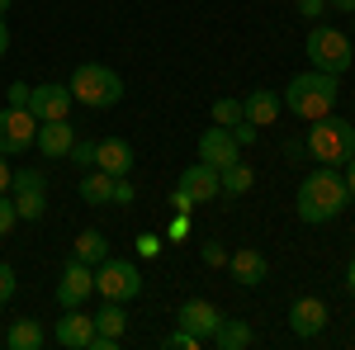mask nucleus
<instances>
[{"label":"nucleus","mask_w":355,"mask_h":350,"mask_svg":"<svg viewBox=\"0 0 355 350\" xmlns=\"http://www.w3.org/2000/svg\"><path fill=\"white\" fill-rule=\"evenodd\" d=\"M95 294V265H85V261H67V270H62V279H57V303L62 308H81L85 298Z\"/></svg>","instance_id":"1a4fd4ad"},{"label":"nucleus","mask_w":355,"mask_h":350,"mask_svg":"<svg viewBox=\"0 0 355 350\" xmlns=\"http://www.w3.org/2000/svg\"><path fill=\"white\" fill-rule=\"evenodd\" d=\"M284 109L289 114H299L303 123H313V119H322L336 109L341 100V76H327V71H308V76H294V81L284 85Z\"/></svg>","instance_id":"f03ea898"},{"label":"nucleus","mask_w":355,"mask_h":350,"mask_svg":"<svg viewBox=\"0 0 355 350\" xmlns=\"http://www.w3.org/2000/svg\"><path fill=\"white\" fill-rule=\"evenodd\" d=\"M15 289H19V284H15V270L0 261V303H10V298H15Z\"/></svg>","instance_id":"72a5a7b5"},{"label":"nucleus","mask_w":355,"mask_h":350,"mask_svg":"<svg viewBox=\"0 0 355 350\" xmlns=\"http://www.w3.org/2000/svg\"><path fill=\"white\" fill-rule=\"evenodd\" d=\"M71 90L67 85H57V81H43V85H33V95H28V114L38 119V123H48V119H67L71 114Z\"/></svg>","instance_id":"9d476101"},{"label":"nucleus","mask_w":355,"mask_h":350,"mask_svg":"<svg viewBox=\"0 0 355 350\" xmlns=\"http://www.w3.org/2000/svg\"><path fill=\"white\" fill-rule=\"evenodd\" d=\"M214 123H223V128L242 123V100H218V105H214Z\"/></svg>","instance_id":"bb28decb"},{"label":"nucleus","mask_w":355,"mask_h":350,"mask_svg":"<svg viewBox=\"0 0 355 350\" xmlns=\"http://www.w3.org/2000/svg\"><path fill=\"white\" fill-rule=\"evenodd\" d=\"M95 294L114 298V303H128V298L142 294V274H137L133 261H119V256H105L95 265Z\"/></svg>","instance_id":"423d86ee"},{"label":"nucleus","mask_w":355,"mask_h":350,"mask_svg":"<svg viewBox=\"0 0 355 350\" xmlns=\"http://www.w3.org/2000/svg\"><path fill=\"white\" fill-rule=\"evenodd\" d=\"M166 204H171V213H190V209H194V199H190V194H185L180 185L171 189V199H166Z\"/></svg>","instance_id":"f704fd0d"},{"label":"nucleus","mask_w":355,"mask_h":350,"mask_svg":"<svg viewBox=\"0 0 355 350\" xmlns=\"http://www.w3.org/2000/svg\"><path fill=\"white\" fill-rule=\"evenodd\" d=\"M95 336V313H81V308H62V317L53 326V341L67 350H85Z\"/></svg>","instance_id":"9b49d317"},{"label":"nucleus","mask_w":355,"mask_h":350,"mask_svg":"<svg viewBox=\"0 0 355 350\" xmlns=\"http://www.w3.org/2000/svg\"><path fill=\"white\" fill-rule=\"evenodd\" d=\"M5 10H10V0H0V19H5Z\"/></svg>","instance_id":"c03bdc74"},{"label":"nucleus","mask_w":355,"mask_h":350,"mask_svg":"<svg viewBox=\"0 0 355 350\" xmlns=\"http://www.w3.org/2000/svg\"><path fill=\"white\" fill-rule=\"evenodd\" d=\"M303 53H308V62H313V71H327V76H346L351 71V38L341 33V28L331 24H318L313 33H308V43H303Z\"/></svg>","instance_id":"39448f33"},{"label":"nucleus","mask_w":355,"mask_h":350,"mask_svg":"<svg viewBox=\"0 0 355 350\" xmlns=\"http://www.w3.org/2000/svg\"><path fill=\"white\" fill-rule=\"evenodd\" d=\"M351 19H355V15H351Z\"/></svg>","instance_id":"a18cd8bd"},{"label":"nucleus","mask_w":355,"mask_h":350,"mask_svg":"<svg viewBox=\"0 0 355 350\" xmlns=\"http://www.w3.org/2000/svg\"><path fill=\"white\" fill-rule=\"evenodd\" d=\"M38 152L48 157V161H62L67 152H71V142H76V128H71V119H48V123H38Z\"/></svg>","instance_id":"4468645a"},{"label":"nucleus","mask_w":355,"mask_h":350,"mask_svg":"<svg viewBox=\"0 0 355 350\" xmlns=\"http://www.w3.org/2000/svg\"><path fill=\"white\" fill-rule=\"evenodd\" d=\"M10 53V28H5V19H0V57Z\"/></svg>","instance_id":"79ce46f5"},{"label":"nucleus","mask_w":355,"mask_h":350,"mask_svg":"<svg viewBox=\"0 0 355 350\" xmlns=\"http://www.w3.org/2000/svg\"><path fill=\"white\" fill-rule=\"evenodd\" d=\"M351 204V189H346V175L336 170V166H318V170H308L299 185V218L303 222H331V218L341 213Z\"/></svg>","instance_id":"f257e3e1"},{"label":"nucleus","mask_w":355,"mask_h":350,"mask_svg":"<svg viewBox=\"0 0 355 350\" xmlns=\"http://www.w3.org/2000/svg\"><path fill=\"white\" fill-rule=\"evenodd\" d=\"M251 341H256V331H251L242 317H223L218 331L209 336V346H214V350H246Z\"/></svg>","instance_id":"aec40b11"},{"label":"nucleus","mask_w":355,"mask_h":350,"mask_svg":"<svg viewBox=\"0 0 355 350\" xmlns=\"http://www.w3.org/2000/svg\"><path fill=\"white\" fill-rule=\"evenodd\" d=\"M227 270H232V279L251 289V284H266V274H270V261H266V251H256V246H242V251H232L227 256Z\"/></svg>","instance_id":"dca6fc26"},{"label":"nucleus","mask_w":355,"mask_h":350,"mask_svg":"<svg viewBox=\"0 0 355 350\" xmlns=\"http://www.w3.org/2000/svg\"><path fill=\"white\" fill-rule=\"evenodd\" d=\"M95 166L105 170V175H128L133 170V147L123 142V137H100V152H95Z\"/></svg>","instance_id":"a211bd4d"},{"label":"nucleus","mask_w":355,"mask_h":350,"mask_svg":"<svg viewBox=\"0 0 355 350\" xmlns=\"http://www.w3.org/2000/svg\"><path fill=\"white\" fill-rule=\"evenodd\" d=\"M199 161H209V166H232V161H242V142L232 137V128H223V123H214L209 133L199 137Z\"/></svg>","instance_id":"f8f14e48"},{"label":"nucleus","mask_w":355,"mask_h":350,"mask_svg":"<svg viewBox=\"0 0 355 350\" xmlns=\"http://www.w3.org/2000/svg\"><path fill=\"white\" fill-rule=\"evenodd\" d=\"M322 10H327V0H299V15H303V19H318Z\"/></svg>","instance_id":"4c0bfd02"},{"label":"nucleus","mask_w":355,"mask_h":350,"mask_svg":"<svg viewBox=\"0 0 355 350\" xmlns=\"http://www.w3.org/2000/svg\"><path fill=\"white\" fill-rule=\"evenodd\" d=\"M15 222H19L15 199H10V194H0V237H10V232H15Z\"/></svg>","instance_id":"cd10ccee"},{"label":"nucleus","mask_w":355,"mask_h":350,"mask_svg":"<svg viewBox=\"0 0 355 350\" xmlns=\"http://www.w3.org/2000/svg\"><path fill=\"white\" fill-rule=\"evenodd\" d=\"M10 199L19 209V222H38V218L48 213V180H43V170L19 166L15 180H10Z\"/></svg>","instance_id":"0eeeda50"},{"label":"nucleus","mask_w":355,"mask_h":350,"mask_svg":"<svg viewBox=\"0 0 355 350\" xmlns=\"http://www.w3.org/2000/svg\"><path fill=\"white\" fill-rule=\"evenodd\" d=\"M346 289L355 294V256H351V265H346Z\"/></svg>","instance_id":"37998d69"},{"label":"nucleus","mask_w":355,"mask_h":350,"mask_svg":"<svg viewBox=\"0 0 355 350\" xmlns=\"http://www.w3.org/2000/svg\"><path fill=\"white\" fill-rule=\"evenodd\" d=\"M279 109H284V100H279L275 90H251L242 100V119L256 123V128H270L275 119H279Z\"/></svg>","instance_id":"6ab92c4d"},{"label":"nucleus","mask_w":355,"mask_h":350,"mask_svg":"<svg viewBox=\"0 0 355 350\" xmlns=\"http://www.w3.org/2000/svg\"><path fill=\"white\" fill-rule=\"evenodd\" d=\"M331 10H341V15H355V0H327Z\"/></svg>","instance_id":"a19ab883"},{"label":"nucleus","mask_w":355,"mask_h":350,"mask_svg":"<svg viewBox=\"0 0 355 350\" xmlns=\"http://www.w3.org/2000/svg\"><path fill=\"white\" fill-rule=\"evenodd\" d=\"M303 147H308V157H313L318 166H346L355 157V123L336 119V109H331V114H322V119H313Z\"/></svg>","instance_id":"7ed1b4c3"},{"label":"nucleus","mask_w":355,"mask_h":350,"mask_svg":"<svg viewBox=\"0 0 355 350\" xmlns=\"http://www.w3.org/2000/svg\"><path fill=\"white\" fill-rule=\"evenodd\" d=\"M43 341H48V331H43L38 317H19V322L5 331V346H10V350H38Z\"/></svg>","instance_id":"412c9836"},{"label":"nucleus","mask_w":355,"mask_h":350,"mask_svg":"<svg viewBox=\"0 0 355 350\" xmlns=\"http://www.w3.org/2000/svg\"><path fill=\"white\" fill-rule=\"evenodd\" d=\"M95 152H100V142H90V137H76L67 157H71L76 166H85V170H90V166H95Z\"/></svg>","instance_id":"a878e982"},{"label":"nucleus","mask_w":355,"mask_h":350,"mask_svg":"<svg viewBox=\"0 0 355 350\" xmlns=\"http://www.w3.org/2000/svg\"><path fill=\"white\" fill-rule=\"evenodd\" d=\"M199 256H204V265H214V270L227 265V246H223V242H204V251H199Z\"/></svg>","instance_id":"2f4dec72"},{"label":"nucleus","mask_w":355,"mask_h":350,"mask_svg":"<svg viewBox=\"0 0 355 350\" xmlns=\"http://www.w3.org/2000/svg\"><path fill=\"white\" fill-rule=\"evenodd\" d=\"M133 199H137V189L128 185V175H119V180H114V204H119V209H128Z\"/></svg>","instance_id":"473e14b6"},{"label":"nucleus","mask_w":355,"mask_h":350,"mask_svg":"<svg viewBox=\"0 0 355 350\" xmlns=\"http://www.w3.org/2000/svg\"><path fill=\"white\" fill-rule=\"evenodd\" d=\"M232 137H237V142H242V147H251V142H256V123H232Z\"/></svg>","instance_id":"e433bc0d"},{"label":"nucleus","mask_w":355,"mask_h":350,"mask_svg":"<svg viewBox=\"0 0 355 350\" xmlns=\"http://www.w3.org/2000/svg\"><path fill=\"white\" fill-rule=\"evenodd\" d=\"M28 95H33V85H28V81H10V90H5V105L28 109Z\"/></svg>","instance_id":"7c9ffc66"},{"label":"nucleus","mask_w":355,"mask_h":350,"mask_svg":"<svg viewBox=\"0 0 355 350\" xmlns=\"http://www.w3.org/2000/svg\"><path fill=\"white\" fill-rule=\"evenodd\" d=\"M133 246H137V256H142V261H157V256H162V232H142Z\"/></svg>","instance_id":"c756f323"},{"label":"nucleus","mask_w":355,"mask_h":350,"mask_svg":"<svg viewBox=\"0 0 355 350\" xmlns=\"http://www.w3.org/2000/svg\"><path fill=\"white\" fill-rule=\"evenodd\" d=\"M67 90H71V100L85 105V109H114L123 100V76H119L114 67H105V62H81V67L71 71Z\"/></svg>","instance_id":"20e7f679"},{"label":"nucleus","mask_w":355,"mask_h":350,"mask_svg":"<svg viewBox=\"0 0 355 350\" xmlns=\"http://www.w3.org/2000/svg\"><path fill=\"white\" fill-rule=\"evenodd\" d=\"M218 322H223V313L209 298H185V303H180V326L194 331V336H204V346H209V336L218 331Z\"/></svg>","instance_id":"2eb2a0df"},{"label":"nucleus","mask_w":355,"mask_h":350,"mask_svg":"<svg viewBox=\"0 0 355 350\" xmlns=\"http://www.w3.org/2000/svg\"><path fill=\"white\" fill-rule=\"evenodd\" d=\"M289 326H294V336H303V341H313L322 326H327V303L313 294H303L289 303Z\"/></svg>","instance_id":"ddd939ff"},{"label":"nucleus","mask_w":355,"mask_h":350,"mask_svg":"<svg viewBox=\"0 0 355 350\" xmlns=\"http://www.w3.org/2000/svg\"><path fill=\"white\" fill-rule=\"evenodd\" d=\"M251 185H256V170L242 166V161H232V166H223V170H218V189H223V194H232V199H237V194H251Z\"/></svg>","instance_id":"5701e85b"},{"label":"nucleus","mask_w":355,"mask_h":350,"mask_svg":"<svg viewBox=\"0 0 355 350\" xmlns=\"http://www.w3.org/2000/svg\"><path fill=\"white\" fill-rule=\"evenodd\" d=\"M81 199L85 204H114V175H105L100 166H90L81 175Z\"/></svg>","instance_id":"4be33fe9"},{"label":"nucleus","mask_w":355,"mask_h":350,"mask_svg":"<svg viewBox=\"0 0 355 350\" xmlns=\"http://www.w3.org/2000/svg\"><path fill=\"white\" fill-rule=\"evenodd\" d=\"M123 326H128V313H123V303L105 298V308L95 313V331H100V336H114V341H123Z\"/></svg>","instance_id":"393cba45"},{"label":"nucleus","mask_w":355,"mask_h":350,"mask_svg":"<svg viewBox=\"0 0 355 350\" xmlns=\"http://www.w3.org/2000/svg\"><path fill=\"white\" fill-rule=\"evenodd\" d=\"M76 261H85V265H100L105 256H110V242H105V232L100 227H85L81 237H76V251H71Z\"/></svg>","instance_id":"b1692460"},{"label":"nucleus","mask_w":355,"mask_h":350,"mask_svg":"<svg viewBox=\"0 0 355 350\" xmlns=\"http://www.w3.org/2000/svg\"><path fill=\"white\" fill-rule=\"evenodd\" d=\"M341 175H346V189H351V199H355V157L346 161V170H341Z\"/></svg>","instance_id":"ea45409f"},{"label":"nucleus","mask_w":355,"mask_h":350,"mask_svg":"<svg viewBox=\"0 0 355 350\" xmlns=\"http://www.w3.org/2000/svg\"><path fill=\"white\" fill-rule=\"evenodd\" d=\"M166 237H175V242H180V237H190V213H175V218H171Z\"/></svg>","instance_id":"c9c22d12"},{"label":"nucleus","mask_w":355,"mask_h":350,"mask_svg":"<svg viewBox=\"0 0 355 350\" xmlns=\"http://www.w3.org/2000/svg\"><path fill=\"white\" fill-rule=\"evenodd\" d=\"M162 346L166 350H199V346H204V336H194V331H185V326H180L175 336H166Z\"/></svg>","instance_id":"c85d7f7f"},{"label":"nucleus","mask_w":355,"mask_h":350,"mask_svg":"<svg viewBox=\"0 0 355 350\" xmlns=\"http://www.w3.org/2000/svg\"><path fill=\"white\" fill-rule=\"evenodd\" d=\"M33 137H38V119H33L28 109H15V105L0 109V157H19V152H28Z\"/></svg>","instance_id":"6e6552de"},{"label":"nucleus","mask_w":355,"mask_h":350,"mask_svg":"<svg viewBox=\"0 0 355 350\" xmlns=\"http://www.w3.org/2000/svg\"><path fill=\"white\" fill-rule=\"evenodd\" d=\"M180 189L190 194L194 204H209V199H218L223 189H218V166H209V161H194L180 170Z\"/></svg>","instance_id":"f3484780"},{"label":"nucleus","mask_w":355,"mask_h":350,"mask_svg":"<svg viewBox=\"0 0 355 350\" xmlns=\"http://www.w3.org/2000/svg\"><path fill=\"white\" fill-rule=\"evenodd\" d=\"M10 180H15V170L5 166V157H0V194H10Z\"/></svg>","instance_id":"58836bf2"}]
</instances>
